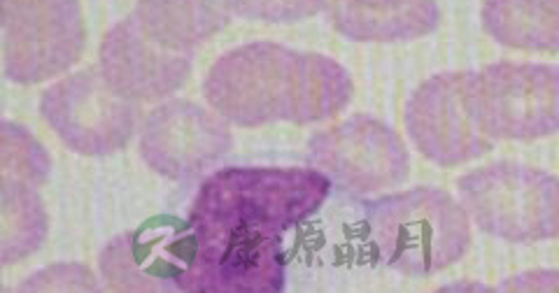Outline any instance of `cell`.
I'll return each instance as SVG.
<instances>
[{
	"instance_id": "1",
	"label": "cell",
	"mask_w": 559,
	"mask_h": 293,
	"mask_svg": "<svg viewBox=\"0 0 559 293\" xmlns=\"http://www.w3.org/2000/svg\"><path fill=\"white\" fill-rule=\"evenodd\" d=\"M331 182L310 168H226L207 178L187 221L185 291H280L283 237L322 208Z\"/></svg>"
},
{
	"instance_id": "2",
	"label": "cell",
	"mask_w": 559,
	"mask_h": 293,
	"mask_svg": "<svg viewBox=\"0 0 559 293\" xmlns=\"http://www.w3.org/2000/svg\"><path fill=\"white\" fill-rule=\"evenodd\" d=\"M205 96L224 119L240 126L314 124L336 117L355 94L334 59L273 42H252L222 57Z\"/></svg>"
},
{
	"instance_id": "3",
	"label": "cell",
	"mask_w": 559,
	"mask_h": 293,
	"mask_svg": "<svg viewBox=\"0 0 559 293\" xmlns=\"http://www.w3.org/2000/svg\"><path fill=\"white\" fill-rule=\"evenodd\" d=\"M369 227L382 261L406 274L445 270L471 245L468 215L441 188H413L373 203Z\"/></svg>"
},
{
	"instance_id": "4",
	"label": "cell",
	"mask_w": 559,
	"mask_h": 293,
	"mask_svg": "<svg viewBox=\"0 0 559 293\" xmlns=\"http://www.w3.org/2000/svg\"><path fill=\"white\" fill-rule=\"evenodd\" d=\"M466 212L489 235L509 243L552 240L559 229L557 180L544 170L495 163L460 180Z\"/></svg>"
},
{
	"instance_id": "5",
	"label": "cell",
	"mask_w": 559,
	"mask_h": 293,
	"mask_svg": "<svg viewBox=\"0 0 559 293\" xmlns=\"http://www.w3.org/2000/svg\"><path fill=\"white\" fill-rule=\"evenodd\" d=\"M406 126L415 147L439 166H460L483 157L495 141L480 124L474 73H445L413 94Z\"/></svg>"
},
{
	"instance_id": "6",
	"label": "cell",
	"mask_w": 559,
	"mask_h": 293,
	"mask_svg": "<svg viewBox=\"0 0 559 293\" xmlns=\"http://www.w3.org/2000/svg\"><path fill=\"white\" fill-rule=\"evenodd\" d=\"M8 73L35 84L61 75L84 49L80 0H3Z\"/></svg>"
},
{
	"instance_id": "7",
	"label": "cell",
	"mask_w": 559,
	"mask_h": 293,
	"mask_svg": "<svg viewBox=\"0 0 559 293\" xmlns=\"http://www.w3.org/2000/svg\"><path fill=\"white\" fill-rule=\"evenodd\" d=\"M480 124L492 141H536L557 131V71L497 63L474 73Z\"/></svg>"
},
{
	"instance_id": "8",
	"label": "cell",
	"mask_w": 559,
	"mask_h": 293,
	"mask_svg": "<svg viewBox=\"0 0 559 293\" xmlns=\"http://www.w3.org/2000/svg\"><path fill=\"white\" fill-rule=\"evenodd\" d=\"M43 114L61 141L84 157L124 147L135 129L133 100L117 94L100 73L70 75L43 96Z\"/></svg>"
},
{
	"instance_id": "9",
	"label": "cell",
	"mask_w": 559,
	"mask_h": 293,
	"mask_svg": "<svg viewBox=\"0 0 559 293\" xmlns=\"http://www.w3.org/2000/svg\"><path fill=\"white\" fill-rule=\"evenodd\" d=\"M310 161L349 192L373 194L404 182L411 172L408 149L401 137L371 117L318 133L310 141Z\"/></svg>"
},
{
	"instance_id": "10",
	"label": "cell",
	"mask_w": 559,
	"mask_h": 293,
	"mask_svg": "<svg viewBox=\"0 0 559 293\" xmlns=\"http://www.w3.org/2000/svg\"><path fill=\"white\" fill-rule=\"evenodd\" d=\"M231 147V133L215 114L187 100L154 110L143 129L140 151L150 168L170 180L194 178Z\"/></svg>"
},
{
	"instance_id": "11",
	"label": "cell",
	"mask_w": 559,
	"mask_h": 293,
	"mask_svg": "<svg viewBox=\"0 0 559 293\" xmlns=\"http://www.w3.org/2000/svg\"><path fill=\"white\" fill-rule=\"evenodd\" d=\"M191 73L182 51L150 40L135 20L119 22L100 47V75L129 100H159L178 91Z\"/></svg>"
},
{
	"instance_id": "12",
	"label": "cell",
	"mask_w": 559,
	"mask_h": 293,
	"mask_svg": "<svg viewBox=\"0 0 559 293\" xmlns=\"http://www.w3.org/2000/svg\"><path fill=\"white\" fill-rule=\"evenodd\" d=\"M187 256V231H140L115 240L100 266L108 282L119 289H159L178 286Z\"/></svg>"
},
{
	"instance_id": "13",
	"label": "cell",
	"mask_w": 559,
	"mask_h": 293,
	"mask_svg": "<svg viewBox=\"0 0 559 293\" xmlns=\"http://www.w3.org/2000/svg\"><path fill=\"white\" fill-rule=\"evenodd\" d=\"M229 0H138L133 20L156 45L187 51L229 24Z\"/></svg>"
},
{
	"instance_id": "14",
	"label": "cell",
	"mask_w": 559,
	"mask_h": 293,
	"mask_svg": "<svg viewBox=\"0 0 559 293\" xmlns=\"http://www.w3.org/2000/svg\"><path fill=\"white\" fill-rule=\"evenodd\" d=\"M483 24L506 47L555 51L559 0H485Z\"/></svg>"
},
{
	"instance_id": "15",
	"label": "cell",
	"mask_w": 559,
	"mask_h": 293,
	"mask_svg": "<svg viewBox=\"0 0 559 293\" xmlns=\"http://www.w3.org/2000/svg\"><path fill=\"white\" fill-rule=\"evenodd\" d=\"M331 20L343 36L361 42H396L423 38L439 26L436 0H408L406 5L388 12H357L341 5L331 8Z\"/></svg>"
},
{
	"instance_id": "16",
	"label": "cell",
	"mask_w": 559,
	"mask_h": 293,
	"mask_svg": "<svg viewBox=\"0 0 559 293\" xmlns=\"http://www.w3.org/2000/svg\"><path fill=\"white\" fill-rule=\"evenodd\" d=\"M47 235V215L35 192H24L8 198V258H24L43 245Z\"/></svg>"
},
{
	"instance_id": "17",
	"label": "cell",
	"mask_w": 559,
	"mask_h": 293,
	"mask_svg": "<svg viewBox=\"0 0 559 293\" xmlns=\"http://www.w3.org/2000/svg\"><path fill=\"white\" fill-rule=\"evenodd\" d=\"M326 8V0H229V10L254 22L292 24L310 20Z\"/></svg>"
},
{
	"instance_id": "18",
	"label": "cell",
	"mask_w": 559,
	"mask_h": 293,
	"mask_svg": "<svg viewBox=\"0 0 559 293\" xmlns=\"http://www.w3.org/2000/svg\"><path fill=\"white\" fill-rule=\"evenodd\" d=\"M94 289L96 282L92 272L82 266H55L47 268L40 274H35L31 282H26V289Z\"/></svg>"
},
{
	"instance_id": "19",
	"label": "cell",
	"mask_w": 559,
	"mask_h": 293,
	"mask_svg": "<svg viewBox=\"0 0 559 293\" xmlns=\"http://www.w3.org/2000/svg\"><path fill=\"white\" fill-rule=\"evenodd\" d=\"M338 3L357 12H388L406 5L408 0H338Z\"/></svg>"
}]
</instances>
